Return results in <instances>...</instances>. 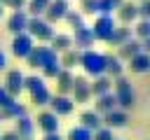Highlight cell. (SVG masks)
I'll list each match as a JSON object with an SVG mask.
<instances>
[{"label": "cell", "instance_id": "obj_1", "mask_svg": "<svg viewBox=\"0 0 150 140\" xmlns=\"http://www.w3.org/2000/svg\"><path fill=\"white\" fill-rule=\"evenodd\" d=\"M23 89L30 93V103L35 105V107H42V105H47L49 103V89H47V84H45V77L40 75H30V77H23Z\"/></svg>", "mask_w": 150, "mask_h": 140}, {"label": "cell", "instance_id": "obj_2", "mask_svg": "<svg viewBox=\"0 0 150 140\" xmlns=\"http://www.w3.org/2000/svg\"><path fill=\"white\" fill-rule=\"evenodd\" d=\"M112 89H115V100H117V107L129 112L134 105H136V93L131 89V82L120 75V77H112Z\"/></svg>", "mask_w": 150, "mask_h": 140}, {"label": "cell", "instance_id": "obj_3", "mask_svg": "<svg viewBox=\"0 0 150 140\" xmlns=\"http://www.w3.org/2000/svg\"><path fill=\"white\" fill-rule=\"evenodd\" d=\"M26 33L38 40V42H49L52 35H54V28L49 21H45L42 16H28V23H26Z\"/></svg>", "mask_w": 150, "mask_h": 140}, {"label": "cell", "instance_id": "obj_4", "mask_svg": "<svg viewBox=\"0 0 150 140\" xmlns=\"http://www.w3.org/2000/svg\"><path fill=\"white\" fill-rule=\"evenodd\" d=\"M80 65L84 68V72L89 77H96V75H103V54L94 51V49H82L80 54Z\"/></svg>", "mask_w": 150, "mask_h": 140}, {"label": "cell", "instance_id": "obj_5", "mask_svg": "<svg viewBox=\"0 0 150 140\" xmlns=\"http://www.w3.org/2000/svg\"><path fill=\"white\" fill-rule=\"evenodd\" d=\"M115 26H117V21L112 19V14H98L96 21H94V26H89V28L94 33V40L108 42L110 35H112V30H115Z\"/></svg>", "mask_w": 150, "mask_h": 140}, {"label": "cell", "instance_id": "obj_6", "mask_svg": "<svg viewBox=\"0 0 150 140\" xmlns=\"http://www.w3.org/2000/svg\"><path fill=\"white\" fill-rule=\"evenodd\" d=\"M73 103L75 105H82V103H89L91 98V91H89V79L82 77V75H73Z\"/></svg>", "mask_w": 150, "mask_h": 140}, {"label": "cell", "instance_id": "obj_7", "mask_svg": "<svg viewBox=\"0 0 150 140\" xmlns=\"http://www.w3.org/2000/svg\"><path fill=\"white\" fill-rule=\"evenodd\" d=\"M33 47H35V40H33L26 30H23V33H16L14 40H12V54H14L16 58H26Z\"/></svg>", "mask_w": 150, "mask_h": 140}, {"label": "cell", "instance_id": "obj_8", "mask_svg": "<svg viewBox=\"0 0 150 140\" xmlns=\"http://www.w3.org/2000/svg\"><path fill=\"white\" fill-rule=\"evenodd\" d=\"M47 105L52 107V112H54L56 117H66V114H70V112L75 110L73 98H70V96H63V93L49 96V103H47Z\"/></svg>", "mask_w": 150, "mask_h": 140}, {"label": "cell", "instance_id": "obj_9", "mask_svg": "<svg viewBox=\"0 0 150 140\" xmlns=\"http://www.w3.org/2000/svg\"><path fill=\"white\" fill-rule=\"evenodd\" d=\"M68 9H70V7H68V0H49L47 9H45L42 14H45V21H49V23L54 26L56 21H61V19L66 16Z\"/></svg>", "mask_w": 150, "mask_h": 140}, {"label": "cell", "instance_id": "obj_10", "mask_svg": "<svg viewBox=\"0 0 150 140\" xmlns=\"http://www.w3.org/2000/svg\"><path fill=\"white\" fill-rule=\"evenodd\" d=\"M101 121H103V126H108V128H124L127 121H129V114H127L124 110L115 107V110L101 114Z\"/></svg>", "mask_w": 150, "mask_h": 140}, {"label": "cell", "instance_id": "obj_11", "mask_svg": "<svg viewBox=\"0 0 150 140\" xmlns=\"http://www.w3.org/2000/svg\"><path fill=\"white\" fill-rule=\"evenodd\" d=\"M73 37V47L75 49H89L91 44H94V33H91V28L84 23V26H80V28H75V35H70Z\"/></svg>", "mask_w": 150, "mask_h": 140}, {"label": "cell", "instance_id": "obj_12", "mask_svg": "<svg viewBox=\"0 0 150 140\" xmlns=\"http://www.w3.org/2000/svg\"><path fill=\"white\" fill-rule=\"evenodd\" d=\"M2 86L7 89L9 96L16 98L23 91V75H21V70H7V77H5V84Z\"/></svg>", "mask_w": 150, "mask_h": 140}, {"label": "cell", "instance_id": "obj_13", "mask_svg": "<svg viewBox=\"0 0 150 140\" xmlns=\"http://www.w3.org/2000/svg\"><path fill=\"white\" fill-rule=\"evenodd\" d=\"M26 23H28V12H23V9H14V12L9 14V19H7V30H9L12 35L23 33V30H26Z\"/></svg>", "mask_w": 150, "mask_h": 140}, {"label": "cell", "instance_id": "obj_14", "mask_svg": "<svg viewBox=\"0 0 150 140\" xmlns=\"http://www.w3.org/2000/svg\"><path fill=\"white\" fill-rule=\"evenodd\" d=\"M124 61H120L115 54H103V75H108L110 79L112 77H120L124 72Z\"/></svg>", "mask_w": 150, "mask_h": 140}, {"label": "cell", "instance_id": "obj_15", "mask_svg": "<svg viewBox=\"0 0 150 140\" xmlns=\"http://www.w3.org/2000/svg\"><path fill=\"white\" fill-rule=\"evenodd\" d=\"M35 124H38V128H42L45 133H54V131H59V117L52 112V110H45V112H40L38 114V119H35Z\"/></svg>", "mask_w": 150, "mask_h": 140}, {"label": "cell", "instance_id": "obj_16", "mask_svg": "<svg viewBox=\"0 0 150 140\" xmlns=\"http://www.w3.org/2000/svg\"><path fill=\"white\" fill-rule=\"evenodd\" d=\"M115 14H117V21H120V23H134V21L138 19V14H136V2H134V0H124V2L115 9Z\"/></svg>", "mask_w": 150, "mask_h": 140}, {"label": "cell", "instance_id": "obj_17", "mask_svg": "<svg viewBox=\"0 0 150 140\" xmlns=\"http://www.w3.org/2000/svg\"><path fill=\"white\" fill-rule=\"evenodd\" d=\"M138 51H143V44H141V40H138V37H131L129 42H124V44H120V47H117V54H115V56H117L120 61H129V58H131V56H136Z\"/></svg>", "mask_w": 150, "mask_h": 140}, {"label": "cell", "instance_id": "obj_18", "mask_svg": "<svg viewBox=\"0 0 150 140\" xmlns=\"http://www.w3.org/2000/svg\"><path fill=\"white\" fill-rule=\"evenodd\" d=\"M33 51H35V58H38V68L56 65L59 63V54L52 47H33Z\"/></svg>", "mask_w": 150, "mask_h": 140}, {"label": "cell", "instance_id": "obj_19", "mask_svg": "<svg viewBox=\"0 0 150 140\" xmlns=\"http://www.w3.org/2000/svg\"><path fill=\"white\" fill-rule=\"evenodd\" d=\"M134 37V30H131V23H120V26H115V30H112V35H110V44L112 47H120V44H124V42H129Z\"/></svg>", "mask_w": 150, "mask_h": 140}, {"label": "cell", "instance_id": "obj_20", "mask_svg": "<svg viewBox=\"0 0 150 140\" xmlns=\"http://www.w3.org/2000/svg\"><path fill=\"white\" fill-rule=\"evenodd\" d=\"M127 63H129V70H131V72L143 75V72L150 70V54H148V51H138V54L131 56Z\"/></svg>", "mask_w": 150, "mask_h": 140}, {"label": "cell", "instance_id": "obj_21", "mask_svg": "<svg viewBox=\"0 0 150 140\" xmlns=\"http://www.w3.org/2000/svg\"><path fill=\"white\" fill-rule=\"evenodd\" d=\"M94 98H96L94 100V112H98V114H105V112H110V110L117 107V100H115V93L112 91L101 93V96H94Z\"/></svg>", "mask_w": 150, "mask_h": 140}, {"label": "cell", "instance_id": "obj_22", "mask_svg": "<svg viewBox=\"0 0 150 140\" xmlns=\"http://www.w3.org/2000/svg\"><path fill=\"white\" fill-rule=\"evenodd\" d=\"M89 91H91V98L101 96V93H108V91H112V79L108 75H96L94 82H89Z\"/></svg>", "mask_w": 150, "mask_h": 140}, {"label": "cell", "instance_id": "obj_23", "mask_svg": "<svg viewBox=\"0 0 150 140\" xmlns=\"http://www.w3.org/2000/svg\"><path fill=\"white\" fill-rule=\"evenodd\" d=\"M33 128H35V121H33L28 114L14 119V133H16L19 138H30V135H33Z\"/></svg>", "mask_w": 150, "mask_h": 140}, {"label": "cell", "instance_id": "obj_24", "mask_svg": "<svg viewBox=\"0 0 150 140\" xmlns=\"http://www.w3.org/2000/svg\"><path fill=\"white\" fill-rule=\"evenodd\" d=\"M80 126H84L87 131H96V128H101L103 126V121H101V114L98 112H94V110H84L82 114H80Z\"/></svg>", "mask_w": 150, "mask_h": 140}, {"label": "cell", "instance_id": "obj_25", "mask_svg": "<svg viewBox=\"0 0 150 140\" xmlns=\"http://www.w3.org/2000/svg\"><path fill=\"white\" fill-rule=\"evenodd\" d=\"M80 54H82L80 49H73V47H70V49H66V51L59 56L61 68H63V70H73L75 65H80Z\"/></svg>", "mask_w": 150, "mask_h": 140}, {"label": "cell", "instance_id": "obj_26", "mask_svg": "<svg viewBox=\"0 0 150 140\" xmlns=\"http://www.w3.org/2000/svg\"><path fill=\"white\" fill-rule=\"evenodd\" d=\"M54 79H56V93L68 96V93H70V89H73V72L61 68V72H59Z\"/></svg>", "mask_w": 150, "mask_h": 140}, {"label": "cell", "instance_id": "obj_27", "mask_svg": "<svg viewBox=\"0 0 150 140\" xmlns=\"http://www.w3.org/2000/svg\"><path fill=\"white\" fill-rule=\"evenodd\" d=\"M49 47H52L56 54H63L66 49H70V47H73V37H70V35H63V33H59V35L54 33V35H52V40H49Z\"/></svg>", "mask_w": 150, "mask_h": 140}, {"label": "cell", "instance_id": "obj_28", "mask_svg": "<svg viewBox=\"0 0 150 140\" xmlns=\"http://www.w3.org/2000/svg\"><path fill=\"white\" fill-rule=\"evenodd\" d=\"M26 114V107L21 105V103H9V105H5V107H0V121H5V119H16V117H23Z\"/></svg>", "mask_w": 150, "mask_h": 140}, {"label": "cell", "instance_id": "obj_29", "mask_svg": "<svg viewBox=\"0 0 150 140\" xmlns=\"http://www.w3.org/2000/svg\"><path fill=\"white\" fill-rule=\"evenodd\" d=\"M131 30H134V35L138 40L150 37V19H136V23L131 26Z\"/></svg>", "mask_w": 150, "mask_h": 140}, {"label": "cell", "instance_id": "obj_30", "mask_svg": "<svg viewBox=\"0 0 150 140\" xmlns=\"http://www.w3.org/2000/svg\"><path fill=\"white\" fill-rule=\"evenodd\" d=\"M124 0H96V14H112Z\"/></svg>", "mask_w": 150, "mask_h": 140}, {"label": "cell", "instance_id": "obj_31", "mask_svg": "<svg viewBox=\"0 0 150 140\" xmlns=\"http://www.w3.org/2000/svg\"><path fill=\"white\" fill-rule=\"evenodd\" d=\"M49 0H26V7H28V16H42V12L47 9Z\"/></svg>", "mask_w": 150, "mask_h": 140}, {"label": "cell", "instance_id": "obj_32", "mask_svg": "<svg viewBox=\"0 0 150 140\" xmlns=\"http://www.w3.org/2000/svg\"><path fill=\"white\" fill-rule=\"evenodd\" d=\"M63 19L68 21V26H70L73 30H75V28H80V26H84V14H82V12H75V9H68Z\"/></svg>", "mask_w": 150, "mask_h": 140}, {"label": "cell", "instance_id": "obj_33", "mask_svg": "<svg viewBox=\"0 0 150 140\" xmlns=\"http://www.w3.org/2000/svg\"><path fill=\"white\" fill-rule=\"evenodd\" d=\"M66 140H91V131H87L84 126H73L68 131Z\"/></svg>", "mask_w": 150, "mask_h": 140}, {"label": "cell", "instance_id": "obj_34", "mask_svg": "<svg viewBox=\"0 0 150 140\" xmlns=\"http://www.w3.org/2000/svg\"><path fill=\"white\" fill-rule=\"evenodd\" d=\"M80 12L84 16H94L96 14V0H80Z\"/></svg>", "mask_w": 150, "mask_h": 140}, {"label": "cell", "instance_id": "obj_35", "mask_svg": "<svg viewBox=\"0 0 150 140\" xmlns=\"http://www.w3.org/2000/svg\"><path fill=\"white\" fill-rule=\"evenodd\" d=\"M91 140H112V128H108V126L96 128V131L91 133Z\"/></svg>", "mask_w": 150, "mask_h": 140}, {"label": "cell", "instance_id": "obj_36", "mask_svg": "<svg viewBox=\"0 0 150 140\" xmlns=\"http://www.w3.org/2000/svg\"><path fill=\"white\" fill-rule=\"evenodd\" d=\"M136 14L138 19H150V0H141L136 5Z\"/></svg>", "mask_w": 150, "mask_h": 140}, {"label": "cell", "instance_id": "obj_37", "mask_svg": "<svg viewBox=\"0 0 150 140\" xmlns=\"http://www.w3.org/2000/svg\"><path fill=\"white\" fill-rule=\"evenodd\" d=\"M0 5L7 7V9H23L26 7V0H0Z\"/></svg>", "mask_w": 150, "mask_h": 140}, {"label": "cell", "instance_id": "obj_38", "mask_svg": "<svg viewBox=\"0 0 150 140\" xmlns=\"http://www.w3.org/2000/svg\"><path fill=\"white\" fill-rule=\"evenodd\" d=\"M14 100H16V98H14V96H9V93H7V89L0 84V107L9 105V103H14Z\"/></svg>", "mask_w": 150, "mask_h": 140}, {"label": "cell", "instance_id": "obj_39", "mask_svg": "<svg viewBox=\"0 0 150 140\" xmlns=\"http://www.w3.org/2000/svg\"><path fill=\"white\" fill-rule=\"evenodd\" d=\"M0 140H21V138H19L14 131H9V133H2V135H0Z\"/></svg>", "mask_w": 150, "mask_h": 140}, {"label": "cell", "instance_id": "obj_40", "mask_svg": "<svg viewBox=\"0 0 150 140\" xmlns=\"http://www.w3.org/2000/svg\"><path fill=\"white\" fill-rule=\"evenodd\" d=\"M42 140H66V138H61L59 135V131H54V133H45V138Z\"/></svg>", "mask_w": 150, "mask_h": 140}, {"label": "cell", "instance_id": "obj_41", "mask_svg": "<svg viewBox=\"0 0 150 140\" xmlns=\"http://www.w3.org/2000/svg\"><path fill=\"white\" fill-rule=\"evenodd\" d=\"M5 68H7V56L0 51V70H5Z\"/></svg>", "mask_w": 150, "mask_h": 140}, {"label": "cell", "instance_id": "obj_42", "mask_svg": "<svg viewBox=\"0 0 150 140\" xmlns=\"http://www.w3.org/2000/svg\"><path fill=\"white\" fill-rule=\"evenodd\" d=\"M2 14H5V7H2V5H0V19H2Z\"/></svg>", "mask_w": 150, "mask_h": 140}, {"label": "cell", "instance_id": "obj_43", "mask_svg": "<svg viewBox=\"0 0 150 140\" xmlns=\"http://www.w3.org/2000/svg\"><path fill=\"white\" fill-rule=\"evenodd\" d=\"M21 140H33V135H30V138H21Z\"/></svg>", "mask_w": 150, "mask_h": 140}, {"label": "cell", "instance_id": "obj_44", "mask_svg": "<svg viewBox=\"0 0 150 140\" xmlns=\"http://www.w3.org/2000/svg\"><path fill=\"white\" fill-rule=\"evenodd\" d=\"M112 140H122V138H112Z\"/></svg>", "mask_w": 150, "mask_h": 140}, {"label": "cell", "instance_id": "obj_45", "mask_svg": "<svg viewBox=\"0 0 150 140\" xmlns=\"http://www.w3.org/2000/svg\"><path fill=\"white\" fill-rule=\"evenodd\" d=\"M134 2H136V0H134ZM138 2H141V0H138Z\"/></svg>", "mask_w": 150, "mask_h": 140}]
</instances>
